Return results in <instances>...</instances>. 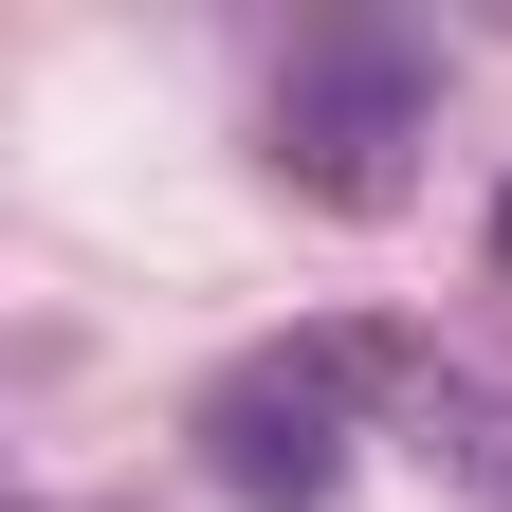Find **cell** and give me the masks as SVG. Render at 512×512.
I'll return each instance as SVG.
<instances>
[{"label":"cell","mask_w":512,"mask_h":512,"mask_svg":"<svg viewBox=\"0 0 512 512\" xmlns=\"http://www.w3.org/2000/svg\"><path fill=\"white\" fill-rule=\"evenodd\" d=\"M403 439H421V476H439V494H476V512H512V384H476V366H421V403H403Z\"/></svg>","instance_id":"obj_3"},{"label":"cell","mask_w":512,"mask_h":512,"mask_svg":"<svg viewBox=\"0 0 512 512\" xmlns=\"http://www.w3.org/2000/svg\"><path fill=\"white\" fill-rule=\"evenodd\" d=\"M348 403H421V348L311 330V348H275V366H238L220 403H202V439H220V476H238L256 512H330V476H348Z\"/></svg>","instance_id":"obj_1"},{"label":"cell","mask_w":512,"mask_h":512,"mask_svg":"<svg viewBox=\"0 0 512 512\" xmlns=\"http://www.w3.org/2000/svg\"><path fill=\"white\" fill-rule=\"evenodd\" d=\"M403 128H421V74L366 55V37H330V55H293V92H275V165L311 202H403Z\"/></svg>","instance_id":"obj_2"},{"label":"cell","mask_w":512,"mask_h":512,"mask_svg":"<svg viewBox=\"0 0 512 512\" xmlns=\"http://www.w3.org/2000/svg\"><path fill=\"white\" fill-rule=\"evenodd\" d=\"M494 256H512V202H494Z\"/></svg>","instance_id":"obj_4"}]
</instances>
